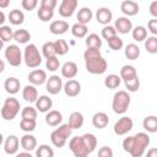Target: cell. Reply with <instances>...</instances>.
Segmentation results:
<instances>
[{
	"label": "cell",
	"mask_w": 157,
	"mask_h": 157,
	"mask_svg": "<svg viewBox=\"0 0 157 157\" xmlns=\"http://www.w3.org/2000/svg\"><path fill=\"white\" fill-rule=\"evenodd\" d=\"M52 107H53V101H52V98H50L49 96H45V94L39 96L38 99L36 101V108H37V110L40 112V113H47V112H49Z\"/></svg>",
	"instance_id": "22"
},
{
	"label": "cell",
	"mask_w": 157,
	"mask_h": 157,
	"mask_svg": "<svg viewBox=\"0 0 157 157\" xmlns=\"http://www.w3.org/2000/svg\"><path fill=\"white\" fill-rule=\"evenodd\" d=\"M20 102L15 97H9L4 101L1 107V118L4 120H12L20 113Z\"/></svg>",
	"instance_id": "6"
},
{
	"label": "cell",
	"mask_w": 157,
	"mask_h": 157,
	"mask_svg": "<svg viewBox=\"0 0 157 157\" xmlns=\"http://www.w3.org/2000/svg\"><path fill=\"white\" fill-rule=\"evenodd\" d=\"M77 0H61V4L59 5V15L61 17H71L77 9Z\"/></svg>",
	"instance_id": "10"
},
{
	"label": "cell",
	"mask_w": 157,
	"mask_h": 157,
	"mask_svg": "<svg viewBox=\"0 0 157 157\" xmlns=\"http://www.w3.org/2000/svg\"><path fill=\"white\" fill-rule=\"evenodd\" d=\"M99 157H113V150L109 146H103L98 150Z\"/></svg>",
	"instance_id": "51"
},
{
	"label": "cell",
	"mask_w": 157,
	"mask_h": 157,
	"mask_svg": "<svg viewBox=\"0 0 157 157\" xmlns=\"http://www.w3.org/2000/svg\"><path fill=\"white\" fill-rule=\"evenodd\" d=\"M36 125H37L36 120L32 119H21L20 121V128L25 132H32L36 129Z\"/></svg>",
	"instance_id": "45"
},
{
	"label": "cell",
	"mask_w": 157,
	"mask_h": 157,
	"mask_svg": "<svg viewBox=\"0 0 157 157\" xmlns=\"http://www.w3.org/2000/svg\"><path fill=\"white\" fill-rule=\"evenodd\" d=\"M36 156L37 157H53L54 151L49 145H39V147L36 148Z\"/></svg>",
	"instance_id": "41"
},
{
	"label": "cell",
	"mask_w": 157,
	"mask_h": 157,
	"mask_svg": "<svg viewBox=\"0 0 157 157\" xmlns=\"http://www.w3.org/2000/svg\"><path fill=\"white\" fill-rule=\"evenodd\" d=\"M120 82H121V77L120 75H115V74H110L108 75L105 78H104V86L109 90H114V88H118L120 86Z\"/></svg>",
	"instance_id": "34"
},
{
	"label": "cell",
	"mask_w": 157,
	"mask_h": 157,
	"mask_svg": "<svg viewBox=\"0 0 157 157\" xmlns=\"http://www.w3.org/2000/svg\"><path fill=\"white\" fill-rule=\"evenodd\" d=\"M120 10L125 16H135L140 11V6L134 0H124L120 4Z\"/></svg>",
	"instance_id": "16"
},
{
	"label": "cell",
	"mask_w": 157,
	"mask_h": 157,
	"mask_svg": "<svg viewBox=\"0 0 157 157\" xmlns=\"http://www.w3.org/2000/svg\"><path fill=\"white\" fill-rule=\"evenodd\" d=\"M150 145V136L146 132H137L123 140V150L131 157H141Z\"/></svg>",
	"instance_id": "1"
},
{
	"label": "cell",
	"mask_w": 157,
	"mask_h": 157,
	"mask_svg": "<svg viewBox=\"0 0 157 157\" xmlns=\"http://www.w3.org/2000/svg\"><path fill=\"white\" fill-rule=\"evenodd\" d=\"M4 67H5V63H4V60H1V69H0L1 72L4 71Z\"/></svg>",
	"instance_id": "59"
},
{
	"label": "cell",
	"mask_w": 157,
	"mask_h": 157,
	"mask_svg": "<svg viewBox=\"0 0 157 157\" xmlns=\"http://www.w3.org/2000/svg\"><path fill=\"white\" fill-rule=\"evenodd\" d=\"M37 108H33L31 105L28 107H25L22 110H21V118L22 119H32V120H36L37 119Z\"/></svg>",
	"instance_id": "43"
},
{
	"label": "cell",
	"mask_w": 157,
	"mask_h": 157,
	"mask_svg": "<svg viewBox=\"0 0 157 157\" xmlns=\"http://www.w3.org/2000/svg\"><path fill=\"white\" fill-rule=\"evenodd\" d=\"M54 44H55L56 55H65L69 52V45L64 39H56L54 42Z\"/></svg>",
	"instance_id": "46"
},
{
	"label": "cell",
	"mask_w": 157,
	"mask_h": 157,
	"mask_svg": "<svg viewBox=\"0 0 157 157\" xmlns=\"http://www.w3.org/2000/svg\"><path fill=\"white\" fill-rule=\"evenodd\" d=\"M69 148L72 152L75 157H86L90 155V151L87 150L82 136H75L69 141Z\"/></svg>",
	"instance_id": "8"
},
{
	"label": "cell",
	"mask_w": 157,
	"mask_h": 157,
	"mask_svg": "<svg viewBox=\"0 0 157 157\" xmlns=\"http://www.w3.org/2000/svg\"><path fill=\"white\" fill-rule=\"evenodd\" d=\"M124 54L129 60H136L140 56V48L135 43H129L124 49Z\"/></svg>",
	"instance_id": "29"
},
{
	"label": "cell",
	"mask_w": 157,
	"mask_h": 157,
	"mask_svg": "<svg viewBox=\"0 0 157 157\" xmlns=\"http://www.w3.org/2000/svg\"><path fill=\"white\" fill-rule=\"evenodd\" d=\"M71 131H72V128L69 124H60L59 128L53 130L52 134H50L52 144L58 148L64 147L67 139L71 136Z\"/></svg>",
	"instance_id": "3"
},
{
	"label": "cell",
	"mask_w": 157,
	"mask_h": 157,
	"mask_svg": "<svg viewBox=\"0 0 157 157\" xmlns=\"http://www.w3.org/2000/svg\"><path fill=\"white\" fill-rule=\"evenodd\" d=\"M93 17V12L90 7H81L76 15V18H77V22L80 23H83V25H87L91 22Z\"/></svg>",
	"instance_id": "27"
},
{
	"label": "cell",
	"mask_w": 157,
	"mask_h": 157,
	"mask_svg": "<svg viewBox=\"0 0 157 157\" xmlns=\"http://www.w3.org/2000/svg\"><path fill=\"white\" fill-rule=\"evenodd\" d=\"M4 22H5V13H4V11H1L0 12V25L2 26Z\"/></svg>",
	"instance_id": "58"
},
{
	"label": "cell",
	"mask_w": 157,
	"mask_h": 157,
	"mask_svg": "<svg viewBox=\"0 0 157 157\" xmlns=\"http://www.w3.org/2000/svg\"><path fill=\"white\" fill-rule=\"evenodd\" d=\"M13 39L20 44H26L31 39V33L25 28H20L13 32Z\"/></svg>",
	"instance_id": "33"
},
{
	"label": "cell",
	"mask_w": 157,
	"mask_h": 157,
	"mask_svg": "<svg viewBox=\"0 0 157 157\" xmlns=\"http://www.w3.org/2000/svg\"><path fill=\"white\" fill-rule=\"evenodd\" d=\"M63 90L67 97H76L81 93V83L77 80L70 78L64 83Z\"/></svg>",
	"instance_id": "14"
},
{
	"label": "cell",
	"mask_w": 157,
	"mask_h": 157,
	"mask_svg": "<svg viewBox=\"0 0 157 157\" xmlns=\"http://www.w3.org/2000/svg\"><path fill=\"white\" fill-rule=\"evenodd\" d=\"M142 126L147 132L155 134L157 132V117L156 115H147L142 120Z\"/></svg>",
	"instance_id": "26"
},
{
	"label": "cell",
	"mask_w": 157,
	"mask_h": 157,
	"mask_svg": "<svg viewBox=\"0 0 157 157\" xmlns=\"http://www.w3.org/2000/svg\"><path fill=\"white\" fill-rule=\"evenodd\" d=\"M131 102V97L128 93V91L120 90L114 93L113 101H112V109L115 114H124Z\"/></svg>",
	"instance_id": "4"
},
{
	"label": "cell",
	"mask_w": 157,
	"mask_h": 157,
	"mask_svg": "<svg viewBox=\"0 0 157 157\" xmlns=\"http://www.w3.org/2000/svg\"><path fill=\"white\" fill-rule=\"evenodd\" d=\"M20 145L21 140L16 135H9L4 141V151L7 155H16Z\"/></svg>",
	"instance_id": "12"
},
{
	"label": "cell",
	"mask_w": 157,
	"mask_h": 157,
	"mask_svg": "<svg viewBox=\"0 0 157 157\" xmlns=\"http://www.w3.org/2000/svg\"><path fill=\"white\" fill-rule=\"evenodd\" d=\"M63 87H64L63 78L58 75H52L45 82V88L50 94H58L63 90Z\"/></svg>",
	"instance_id": "11"
},
{
	"label": "cell",
	"mask_w": 157,
	"mask_h": 157,
	"mask_svg": "<svg viewBox=\"0 0 157 157\" xmlns=\"http://www.w3.org/2000/svg\"><path fill=\"white\" fill-rule=\"evenodd\" d=\"M20 140H21V147H22L23 150L32 152V151H34V150L37 148V139H36V136H33L32 134L27 132V134H25Z\"/></svg>",
	"instance_id": "24"
},
{
	"label": "cell",
	"mask_w": 157,
	"mask_h": 157,
	"mask_svg": "<svg viewBox=\"0 0 157 157\" xmlns=\"http://www.w3.org/2000/svg\"><path fill=\"white\" fill-rule=\"evenodd\" d=\"M109 124V118L108 114H105L104 112H97L93 114L92 117V125L97 129H104L107 128Z\"/></svg>",
	"instance_id": "21"
},
{
	"label": "cell",
	"mask_w": 157,
	"mask_h": 157,
	"mask_svg": "<svg viewBox=\"0 0 157 157\" xmlns=\"http://www.w3.org/2000/svg\"><path fill=\"white\" fill-rule=\"evenodd\" d=\"M124 83H125V87H126L128 92H137L139 88H140V78L139 77L124 81Z\"/></svg>",
	"instance_id": "49"
},
{
	"label": "cell",
	"mask_w": 157,
	"mask_h": 157,
	"mask_svg": "<svg viewBox=\"0 0 157 157\" xmlns=\"http://www.w3.org/2000/svg\"><path fill=\"white\" fill-rule=\"evenodd\" d=\"M45 67H47L49 71H53V72L56 71V70H59V67H60V61H59L58 56L55 55V56L48 58L47 61H45Z\"/></svg>",
	"instance_id": "48"
},
{
	"label": "cell",
	"mask_w": 157,
	"mask_h": 157,
	"mask_svg": "<svg viewBox=\"0 0 157 157\" xmlns=\"http://www.w3.org/2000/svg\"><path fill=\"white\" fill-rule=\"evenodd\" d=\"M9 4H10V0H0V7H1V9L7 7Z\"/></svg>",
	"instance_id": "57"
},
{
	"label": "cell",
	"mask_w": 157,
	"mask_h": 157,
	"mask_svg": "<svg viewBox=\"0 0 157 157\" xmlns=\"http://www.w3.org/2000/svg\"><path fill=\"white\" fill-rule=\"evenodd\" d=\"M22 98H23L26 102L36 103V101L38 99V91H37L36 86L32 85V83L25 86L23 90H22Z\"/></svg>",
	"instance_id": "20"
},
{
	"label": "cell",
	"mask_w": 157,
	"mask_h": 157,
	"mask_svg": "<svg viewBox=\"0 0 157 157\" xmlns=\"http://www.w3.org/2000/svg\"><path fill=\"white\" fill-rule=\"evenodd\" d=\"M107 42H108V45H109V48H110L112 50H114V52H118V50H120V49L123 48V45H124V43H123V39H121L120 37H118V36H115V37H113V38L108 39Z\"/></svg>",
	"instance_id": "47"
},
{
	"label": "cell",
	"mask_w": 157,
	"mask_h": 157,
	"mask_svg": "<svg viewBox=\"0 0 157 157\" xmlns=\"http://www.w3.org/2000/svg\"><path fill=\"white\" fill-rule=\"evenodd\" d=\"M63 121V114L59 110L55 109H50L49 112H47L45 114V123L49 126H59Z\"/></svg>",
	"instance_id": "23"
},
{
	"label": "cell",
	"mask_w": 157,
	"mask_h": 157,
	"mask_svg": "<svg viewBox=\"0 0 157 157\" xmlns=\"http://www.w3.org/2000/svg\"><path fill=\"white\" fill-rule=\"evenodd\" d=\"M0 39L2 43L10 42L11 39H13V31L10 26H0Z\"/></svg>",
	"instance_id": "39"
},
{
	"label": "cell",
	"mask_w": 157,
	"mask_h": 157,
	"mask_svg": "<svg viewBox=\"0 0 157 157\" xmlns=\"http://www.w3.org/2000/svg\"><path fill=\"white\" fill-rule=\"evenodd\" d=\"M114 27L117 29L118 33H121V34H128L129 32L132 31V22L128 18V16H123V17H118L115 20V23H114Z\"/></svg>",
	"instance_id": "15"
},
{
	"label": "cell",
	"mask_w": 157,
	"mask_h": 157,
	"mask_svg": "<svg viewBox=\"0 0 157 157\" xmlns=\"http://www.w3.org/2000/svg\"><path fill=\"white\" fill-rule=\"evenodd\" d=\"M4 88L9 94H16L21 88V82L18 78H16L13 76L7 77L4 82Z\"/></svg>",
	"instance_id": "25"
},
{
	"label": "cell",
	"mask_w": 157,
	"mask_h": 157,
	"mask_svg": "<svg viewBox=\"0 0 157 157\" xmlns=\"http://www.w3.org/2000/svg\"><path fill=\"white\" fill-rule=\"evenodd\" d=\"M27 78H28L29 83H32V85H34V86H40V85L45 83L47 80H48L47 72H45L44 70H42V69H36V70L31 71V72L28 74Z\"/></svg>",
	"instance_id": "13"
},
{
	"label": "cell",
	"mask_w": 157,
	"mask_h": 157,
	"mask_svg": "<svg viewBox=\"0 0 157 157\" xmlns=\"http://www.w3.org/2000/svg\"><path fill=\"white\" fill-rule=\"evenodd\" d=\"M9 21H10V23H12L15 26H20L25 21V13L18 9H13L9 13Z\"/></svg>",
	"instance_id": "31"
},
{
	"label": "cell",
	"mask_w": 157,
	"mask_h": 157,
	"mask_svg": "<svg viewBox=\"0 0 157 157\" xmlns=\"http://www.w3.org/2000/svg\"><path fill=\"white\" fill-rule=\"evenodd\" d=\"M147 156L148 157H157V148H151L147 151Z\"/></svg>",
	"instance_id": "55"
},
{
	"label": "cell",
	"mask_w": 157,
	"mask_h": 157,
	"mask_svg": "<svg viewBox=\"0 0 157 157\" xmlns=\"http://www.w3.org/2000/svg\"><path fill=\"white\" fill-rule=\"evenodd\" d=\"M17 157H32V155H31V152L29 151H23V152H20V153H17Z\"/></svg>",
	"instance_id": "56"
},
{
	"label": "cell",
	"mask_w": 157,
	"mask_h": 157,
	"mask_svg": "<svg viewBox=\"0 0 157 157\" xmlns=\"http://www.w3.org/2000/svg\"><path fill=\"white\" fill-rule=\"evenodd\" d=\"M58 5V0H40V6L48 7V9H55Z\"/></svg>",
	"instance_id": "53"
},
{
	"label": "cell",
	"mask_w": 157,
	"mask_h": 157,
	"mask_svg": "<svg viewBox=\"0 0 157 157\" xmlns=\"http://www.w3.org/2000/svg\"><path fill=\"white\" fill-rule=\"evenodd\" d=\"M147 28L153 36H157V18L153 17L152 20H150L147 22Z\"/></svg>",
	"instance_id": "52"
},
{
	"label": "cell",
	"mask_w": 157,
	"mask_h": 157,
	"mask_svg": "<svg viewBox=\"0 0 157 157\" xmlns=\"http://www.w3.org/2000/svg\"><path fill=\"white\" fill-rule=\"evenodd\" d=\"M96 20L103 26L109 25V22L113 20V12L108 7H99L96 12Z\"/></svg>",
	"instance_id": "18"
},
{
	"label": "cell",
	"mask_w": 157,
	"mask_h": 157,
	"mask_svg": "<svg viewBox=\"0 0 157 157\" xmlns=\"http://www.w3.org/2000/svg\"><path fill=\"white\" fill-rule=\"evenodd\" d=\"M37 16L42 22H48L53 18L54 16V10L53 9H48V7H43L39 6L38 11H37Z\"/></svg>",
	"instance_id": "38"
},
{
	"label": "cell",
	"mask_w": 157,
	"mask_h": 157,
	"mask_svg": "<svg viewBox=\"0 0 157 157\" xmlns=\"http://www.w3.org/2000/svg\"><path fill=\"white\" fill-rule=\"evenodd\" d=\"M148 10H150V13H151L155 18H157V0H155V1H152V2L150 4Z\"/></svg>",
	"instance_id": "54"
},
{
	"label": "cell",
	"mask_w": 157,
	"mask_h": 157,
	"mask_svg": "<svg viewBox=\"0 0 157 157\" xmlns=\"http://www.w3.org/2000/svg\"><path fill=\"white\" fill-rule=\"evenodd\" d=\"M85 43H86V47L87 48H97V49H101V47H102V39L96 33L88 34L86 37V39H85Z\"/></svg>",
	"instance_id": "35"
},
{
	"label": "cell",
	"mask_w": 157,
	"mask_h": 157,
	"mask_svg": "<svg viewBox=\"0 0 157 157\" xmlns=\"http://www.w3.org/2000/svg\"><path fill=\"white\" fill-rule=\"evenodd\" d=\"M132 39L136 42H144L147 38V29L144 26H136L131 31Z\"/></svg>",
	"instance_id": "36"
},
{
	"label": "cell",
	"mask_w": 157,
	"mask_h": 157,
	"mask_svg": "<svg viewBox=\"0 0 157 157\" xmlns=\"http://www.w3.org/2000/svg\"><path fill=\"white\" fill-rule=\"evenodd\" d=\"M134 126V121L130 117H121L115 124H114V134L115 135H119V136H123V135H126L129 131H131Z\"/></svg>",
	"instance_id": "9"
},
{
	"label": "cell",
	"mask_w": 157,
	"mask_h": 157,
	"mask_svg": "<svg viewBox=\"0 0 157 157\" xmlns=\"http://www.w3.org/2000/svg\"><path fill=\"white\" fill-rule=\"evenodd\" d=\"M86 70L92 75H102L108 67L107 60L102 56L101 50L97 48H87L83 53Z\"/></svg>",
	"instance_id": "2"
},
{
	"label": "cell",
	"mask_w": 157,
	"mask_h": 157,
	"mask_svg": "<svg viewBox=\"0 0 157 157\" xmlns=\"http://www.w3.org/2000/svg\"><path fill=\"white\" fill-rule=\"evenodd\" d=\"M78 72V67H77V64L74 63V61H66L63 66H61V76L70 80V78H74Z\"/></svg>",
	"instance_id": "19"
},
{
	"label": "cell",
	"mask_w": 157,
	"mask_h": 157,
	"mask_svg": "<svg viewBox=\"0 0 157 157\" xmlns=\"http://www.w3.org/2000/svg\"><path fill=\"white\" fill-rule=\"evenodd\" d=\"M21 5H22V7H23L25 10L32 11V10H34V9L37 7L38 0H22V1H21Z\"/></svg>",
	"instance_id": "50"
},
{
	"label": "cell",
	"mask_w": 157,
	"mask_h": 157,
	"mask_svg": "<svg viewBox=\"0 0 157 157\" xmlns=\"http://www.w3.org/2000/svg\"><path fill=\"white\" fill-rule=\"evenodd\" d=\"M145 49L150 54H157V36L147 37L145 39Z\"/></svg>",
	"instance_id": "42"
},
{
	"label": "cell",
	"mask_w": 157,
	"mask_h": 157,
	"mask_svg": "<svg viewBox=\"0 0 157 157\" xmlns=\"http://www.w3.org/2000/svg\"><path fill=\"white\" fill-rule=\"evenodd\" d=\"M23 60L27 67L36 69L42 64V54L39 53L36 44L29 43L26 45L23 52Z\"/></svg>",
	"instance_id": "5"
},
{
	"label": "cell",
	"mask_w": 157,
	"mask_h": 157,
	"mask_svg": "<svg viewBox=\"0 0 157 157\" xmlns=\"http://www.w3.org/2000/svg\"><path fill=\"white\" fill-rule=\"evenodd\" d=\"M83 121H85V118L82 115V113L80 112H72L69 117V125L74 129H80L82 125H83Z\"/></svg>",
	"instance_id": "28"
},
{
	"label": "cell",
	"mask_w": 157,
	"mask_h": 157,
	"mask_svg": "<svg viewBox=\"0 0 157 157\" xmlns=\"http://www.w3.org/2000/svg\"><path fill=\"white\" fill-rule=\"evenodd\" d=\"M120 77L123 81H128V80H132V78L137 77L136 69L132 65H124L120 69Z\"/></svg>",
	"instance_id": "30"
},
{
	"label": "cell",
	"mask_w": 157,
	"mask_h": 157,
	"mask_svg": "<svg viewBox=\"0 0 157 157\" xmlns=\"http://www.w3.org/2000/svg\"><path fill=\"white\" fill-rule=\"evenodd\" d=\"M42 55H43L45 59L56 55V50H55V44H54V42H45V43L43 44V47H42Z\"/></svg>",
	"instance_id": "40"
},
{
	"label": "cell",
	"mask_w": 157,
	"mask_h": 157,
	"mask_svg": "<svg viewBox=\"0 0 157 157\" xmlns=\"http://www.w3.org/2000/svg\"><path fill=\"white\" fill-rule=\"evenodd\" d=\"M4 55H5V59L7 60V63H9L11 66H15V67H16V66H20L21 63H22V60H23V58H22V52H21L20 47L16 45V44H10V45H7L6 49H5Z\"/></svg>",
	"instance_id": "7"
},
{
	"label": "cell",
	"mask_w": 157,
	"mask_h": 157,
	"mask_svg": "<svg viewBox=\"0 0 157 157\" xmlns=\"http://www.w3.org/2000/svg\"><path fill=\"white\" fill-rule=\"evenodd\" d=\"M71 33H72V36L76 37V38H83V37H86L87 33H88L87 25L76 22V23L72 25V27H71Z\"/></svg>",
	"instance_id": "32"
},
{
	"label": "cell",
	"mask_w": 157,
	"mask_h": 157,
	"mask_svg": "<svg viewBox=\"0 0 157 157\" xmlns=\"http://www.w3.org/2000/svg\"><path fill=\"white\" fill-rule=\"evenodd\" d=\"M101 36H102L103 39L108 40V39H110V38H113V37L117 36V29H115L114 26L105 25V26H103V28L101 31Z\"/></svg>",
	"instance_id": "44"
},
{
	"label": "cell",
	"mask_w": 157,
	"mask_h": 157,
	"mask_svg": "<svg viewBox=\"0 0 157 157\" xmlns=\"http://www.w3.org/2000/svg\"><path fill=\"white\" fill-rule=\"evenodd\" d=\"M49 31L50 33L55 34V36H60V34H64L69 31V23L64 20H55L50 23L49 26Z\"/></svg>",
	"instance_id": "17"
},
{
	"label": "cell",
	"mask_w": 157,
	"mask_h": 157,
	"mask_svg": "<svg viewBox=\"0 0 157 157\" xmlns=\"http://www.w3.org/2000/svg\"><path fill=\"white\" fill-rule=\"evenodd\" d=\"M82 140H83L87 150L90 151V153H92L96 150V147H97V137L93 134L87 132V134H83L82 135Z\"/></svg>",
	"instance_id": "37"
}]
</instances>
